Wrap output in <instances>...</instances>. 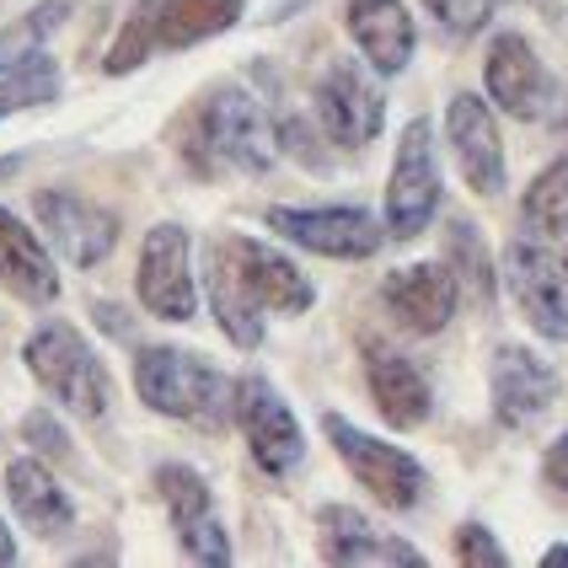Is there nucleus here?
<instances>
[{"mask_svg": "<svg viewBox=\"0 0 568 568\" xmlns=\"http://www.w3.org/2000/svg\"><path fill=\"white\" fill-rule=\"evenodd\" d=\"M552 134H558V145L568 151V92H558V108H552Z\"/></svg>", "mask_w": 568, "mask_h": 568, "instance_id": "33", "label": "nucleus"}, {"mask_svg": "<svg viewBox=\"0 0 568 568\" xmlns=\"http://www.w3.org/2000/svg\"><path fill=\"white\" fill-rule=\"evenodd\" d=\"M445 134H450V151H456V166L467 178V189L483 193V199H499L505 193V140H499V124L488 113V102L473 92H456L450 108H445Z\"/></svg>", "mask_w": 568, "mask_h": 568, "instance_id": "14", "label": "nucleus"}, {"mask_svg": "<svg viewBox=\"0 0 568 568\" xmlns=\"http://www.w3.org/2000/svg\"><path fill=\"white\" fill-rule=\"evenodd\" d=\"M242 22V0H161L156 6V49H193L221 38Z\"/></svg>", "mask_w": 568, "mask_h": 568, "instance_id": "23", "label": "nucleus"}, {"mask_svg": "<svg viewBox=\"0 0 568 568\" xmlns=\"http://www.w3.org/2000/svg\"><path fill=\"white\" fill-rule=\"evenodd\" d=\"M505 280L515 306L526 312V322L537 327L541 338L568 344V274L564 263L537 247V242H509L505 247Z\"/></svg>", "mask_w": 568, "mask_h": 568, "instance_id": "11", "label": "nucleus"}, {"mask_svg": "<svg viewBox=\"0 0 568 568\" xmlns=\"http://www.w3.org/2000/svg\"><path fill=\"white\" fill-rule=\"evenodd\" d=\"M541 564H568V547H552V552H547Z\"/></svg>", "mask_w": 568, "mask_h": 568, "instance_id": "36", "label": "nucleus"}, {"mask_svg": "<svg viewBox=\"0 0 568 568\" xmlns=\"http://www.w3.org/2000/svg\"><path fill=\"white\" fill-rule=\"evenodd\" d=\"M231 418L242 424L247 450L268 477H290L306 462V435H301L295 413L263 376H242L231 386Z\"/></svg>", "mask_w": 568, "mask_h": 568, "instance_id": "6", "label": "nucleus"}, {"mask_svg": "<svg viewBox=\"0 0 568 568\" xmlns=\"http://www.w3.org/2000/svg\"><path fill=\"white\" fill-rule=\"evenodd\" d=\"M344 22L359 43V54L371 60L376 75H397L408 70L413 49H418V28H413L408 6L403 0H348Z\"/></svg>", "mask_w": 568, "mask_h": 568, "instance_id": "18", "label": "nucleus"}, {"mask_svg": "<svg viewBox=\"0 0 568 568\" xmlns=\"http://www.w3.org/2000/svg\"><path fill=\"white\" fill-rule=\"evenodd\" d=\"M520 215L541 236H568V161H552L531 178V189L520 199Z\"/></svg>", "mask_w": 568, "mask_h": 568, "instance_id": "25", "label": "nucleus"}, {"mask_svg": "<svg viewBox=\"0 0 568 568\" xmlns=\"http://www.w3.org/2000/svg\"><path fill=\"white\" fill-rule=\"evenodd\" d=\"M32 210H38V225L49 231V242L60 247V257L75 263V268H97L119 247V215L92 204V199H81V193L43 189L32 193Z\"/></svg>", "mask_w": 568, "mask_h": 568, "instance_id": "12", "label": "nucleus"}, {"mask_svg": "<svg viewBox=\"0 0 568 568\" xmlns=\"http://www.w3.org/2000/svg\"><path fill=\"white\" fill-rule=\"evenodd\" d=\"M365 376H371V397H376L381 418L392 429H418L429 408H435V392L424 371L413 365L403 348H386V344H371L365 348Z\"/></svg>", "mask_w": 568, "mask_h": 568, "instance_id": "19", "label": "nucleus"}, {"mask_svg": "<svg viewBox=\"0 0 568 568\" xmlns=\"http://www.w3.org/2000/svg\"><path fill=\"white\" fill-rule=\"evenodd\" d=\"M541 483L552 488V499L568 509V435L547 445V456H541Z\"/></svg>", "mask_w": 568, "mask_h": 568, "instance_id": "32", "label": "nucleus"}, {"mask_svg": "<svg viewBox=\"0 0 568 568\" xmlns=\"http://www.w3.org/2000/svg\"><path fill=\"white\" fill-rule=\"evenodd\" d=\"M156 6L161 0H140V6L129 11L124 32L113 38V49H108V60H102L108 75H129V70H140V64L156 54Z\"/></svg>", "mask_w": 568, "mask_h": 568, "instance_id": "27", "label": "nucleus"}, {"mask_svg": "<svg viewBox=\"0 0 568 568\" xmlns=\"http://www.w3.org/2000/svg\"><path fill=\"white\" fill-rule=\"evenodd\" d=\"M312 108L316 124L327 129V140L344 145V151H365L381 134V124H386V97L354 60H333L316 75Z\"/></svg>", "mask_w": 568, "mask_h": 568, "instance_id": "7", "label": "nucleus"}, {"mask_svg": "<svg viewBox=\"0 0 568 568\" xmlns=\"http://www.w3.org/2000/svg\"><path fill=\"white\" fill-rule=\"evenodd\" d=\"M483 81H488V97L515 113V119H541L547 113V97H552V81L541 70L537 49L520 38V32H499L488 43V60H483Z\"/></svg>", "mask_w": 568, "mask_h": 568, "instance_id": "16", "label": "nucleus"}, {"mask_svg": "<svg viewBox=\"0 0 568 568\" xmlns=\"http://www.w3.org/2000/svg\"><path fill=\"white\" fill-rule=\"evenodd\" d=\"M322 429H327L333 450L344 456V467L359 477V488L376 494V505L397 509V515H408V509L424 505L429 473L418 467V456H408L403 445H386V440H376V435H365V429H354L338 413H327Z\"/></svg>", "mask_w": 568, "mask_h": 568, "instance_id": "5", "label": "nucleus"}, {"mask_svg": "<svg viewBox=\"0 0 568 568\" xmlns=\"http://www.w3.org/2000/svg\"><path fill=\"white\" fill-rule=\"evenodd\" d=\"M268 231H280L284 242L306 247L316 257H371L381 247V231L371 210H354V204H327V210H290V204H274L268 215Z\"/></svg>", "mask_w": 568, "mask_h": 568, "instance_id": "10", "label": "nucleus"}, {"mask_svg": "<svg viewBox=\"0 0 568 568\" xmlns=\"http://www.w3.org/2000/svg\"><path fill=\"white\" fill-rule=\"evenodd\" d=\"M134 392L145 408L199 424V429H221L231 418V381L204 354H189V348H140L134 354Z\"/></svg>", "mask_w": 568, "mask_h": 568, "instance_id": "3", "label": "nucleus"}, {"mask_svg": "<svg viewBox=\"0 0 568 568\" xmlns=\"http://www.w3.org/2000/svg\"><path fill=\"white\" fill-rule=\"evenodd\" d=\"M316 526H322V558L327 564H424V552L413 541L381 531L376 520H365L348 505H327L316 515Z\"/></svg>", "mask_w": 568, "mask_h": 568, "instance_id": "20", "label": "nucleus"}, {"mask_svg": "<svg viewBox=\"0 0 568 568\" xmlns=\"http://www.w3.org/2000/svg\"><path fill=\"white\" fill-rule=\"evenodd\" d=\"M6 494H11L17 515L28 520L38 537H64V531L75 526L70 494L54 483V473H49L38 456H17V462L6 467Z\"/></svg>", "mask_w": 568, "mask_h": 568, "instance_id": "22", "label": "nucleus"}, {"mask_svg": "<svg viewBox=\"0 0 568 568\" xmlns=\"http://www.w3.org/2000/svg\"><path fill=\"white\" fill-rule=\"evenodd\" d=\"M17 564V541H11V531H6V520H0V568Z\"/></svg>", "mask_w": 568, "mask_h": 568, "instance_id": "34", "label": "nucleus"}, {"mask_svg": "<svg viewBox=\"0 0 568 568\" xmlns=\"http://www.w3.org/2000/svg\"><path fill=\"white\" fill-rule=\"evenodd\" d=\"M49 102H60V64L43 49L0 64V119L28 113V108H49Z\"/></svg>", "mask_w": 568, "mask_h": 568, "instance_id": "24", "label": "nucleus"}, {"mask_svg": "<svg viewBox=\"0 0 568 568\" xmlns=\"http://www.w3.org/2000/svg\"><path fill=\"white\" fill-rule=\"evenodd\" d=\"M64 17H70V0H43V6H32L22 22H11V28L0 32V64L22 60V54H32L49 32L60 28Z\"/></svg>", "mask_w": 568, "mask_h": 568, "instance_id": "28", "label": "nucleus"}, {"mask_svg": "<svg viewBox=\"0 0 568 568\" xmlns=\"http://www.w3.org/2000/svg\"><path fill=\"white\" fill-rule=\"evenodd\" d=\"M456 558L467 568H505L509 552L494 541V531L488 526H477V520H467L462 531H456Z\"/></svg>", "mask_w": 568, "mask_h": 568, "instance_id": "30", "label": "nucleus"}, {"mask_svg": "<svg viewBox=\"0 0 568 568\" xmlns=\"http://www.w3.org/2000/svg\"><path fill=\"white\" fill-rule=\"evenodd\" d=\"M440 210V172H435V145H429V119H413L397 140L392 183H386V236L413 242Z\"/></svg>", "mask_w": 568, "mask_h": 568, "instance_id": "9", "label": "nucleus"}, {"mask_svg": "<svg viewBox=\"0 0 568 568\" xmlns=\"http://www.w3.org/2000/svg\"><path fill=\"white\" fill-rule=\"evenodd\" d=\"M558 403V376L552 365L520 344H499L494 354V418L505 429H531Z\"/></svg>", "mask_w": 568, "mask_h": 568, "instance_id": "15", "label": "nucleus"}, {"mask_svg": "<svg viewBox=\"0 0 568 568\" xmlns=\"http://www.w3.org/2000/svg\"><path fill=\"white\" fill-rule=\"evenodd\" d=\"M381 301L392 306V316H403L413 333H440L445 322L456 316L462 284H456V274L445 268V257L440 263H408V268L386 274Z\"/></svg>", "mask_w": 568, "mask_h": 568, "instance_id": "17", "label": "nucleus"}, {"mask_svg": "<svg viewBox=\"0 0 568 568\" xmlns=\"http://www.w3.org/2000/svg\"><path fill=\"white\" fill-rule=\"evenodd\" d=\"M316 290L295 268V257L263 247L253 236H221L210 247V306L221 333L236 348L263 344V316H301L312 312Z\"/></svg>", "mask_w": 568, "mask_h": 568, "instance_id": "1", "label": "nucleus"}, {"mask_svg": "<svg viewBox=\"0 0 568 568\" xmlns=\"http://www.w3.org/2000/svg\"><path fill=\"white\" fill-rule=\"evenodd\" d=\"M0 284L28 306H54L60 301V268H54L49 247L6 204H0Z\"/></svg>", "mask_w": 568, "mask_h": 568, "instance_id": "21", "label": "nucleus"}, {"mask_svg": "<svg viewBox=\"0 0 568 568\" xmlns=\"http://www.w3.org/2000/svg\"><path fill=\"white\" fill-rule=\"evenodd\" d=\"M17 172H22V156H0V183H6V178H17Z\"/></svg>", "mask_w": 568, "mask_h": 568, "instance_id": "35", "label": "nucleus"}, {"mask_svg": "<svg viewBox=\"0 0 568 568\" xmlns=\"http://www.w3.org/2000/svg\"><path fill=\"white\" fill-rule=\"evenodd\" d=\"M140 306L161 322H189L199 312V284H193V247L189 231L178 221H161L145 231V247H140Z\"/></svg>", "mask_w": 568, "mask_h": 568, "instance_id": "8", "label": "nucleus"}, {"mask_svg": "<svg viewBox=\"0 0 568 568\" xmlns=\"http://www.w3.org/2000/svg\"><path fill=\"white\" fill-rule=\"evenodd\" d=\"M424 6H429V17H435L450 38H473V32H483L488 17H494V0H424Z\"/></svg>", "mask_w": 568, "mask_h": 568, "instance_id": "29", "label": "nucleus"}, {"mask_svg": "<svg viewBox=\"0 0 568 568\" xmlns=\"http://www.w3.org/2000/svg\"><path fill=\"white\" fill-rule=\"evenodd\" d=\"M156 488L166 499L172 531H178V541H183V552L193 564H215V568L231 564V537H225L221 515H215V499H210L204 477L193 467H183V462H172V467L156 473Z\"/></svg>", "mask_w": 568, "mask_h": 568, "instance_id": "13", "label": "nucleus"}, {"mask_svg": "<svg viewBox=\"0 0 568 568\" xmlns=\"http://www.w3.org/2000/svg\"><path fill=\"white\" fill-rule=\"evenodd\" d=\"M183 151L199 172H268L280 156V129L247 87H215L199 102Z\"/></svg>", "mask_w": 568, "mask_h": 568, "instance_id": "2", "label": "nucleus"}, {"mask_svg": "<svg viewBox=\"0 0 568 568\" xmlns=\"http://www.w3.org/2000/svg\"><path fill=\"white\" fill-rule=\"evenodd\" d=\"M22 440H28L38 456H70V435L54 424L49 408H32L28 418H22Z\"/></svg>", "mask_w": 568, "mask_h": 568, "instance_id": "31", "label": "nucleus"}, {"mask_svg": "<svg viewBox=\"0 0 568 568\" xmlns=\"http://www.w3.org/2000/svg\"><path fill=\"white\" fill-rule=\"evenodd\" d=\"M22 359H28L32 381H38L54 403H64L70 413H81V418H102L108 403H113L108 365L97 359V348L87 344L70 322H43L28 338Z\"/></svg>", "mask_w": 568, "mask_h": 568, "instance_id": "4", "label": "nucleus"}, {"mask_svg": "<svg viewBox=\"0 0 568 568\" xmlns=\"http://www.w3.org/2000/svg\"><path fill=\"white\" fill-rule=\"evenodd\" d=\"M564 274H568V253H564Z\"/></svg>", "mask_w": 568, "mask_h": 568, "instance_id": "37", "label": "nucleus"}, {"mask_svg": "<svg viewBox=\"0 0 568 568\" xmlns=\"http://www.w3.org/2000/svg\"><path fill=\"white\" fill-rule=\"evenodd\" d=\"M445 268L456 274V284L473 290V301L494 306V268H488V253L477 247V231L467 221H450V236H445Z\"/></svg>", "mask_w": 568, "mask_h": 568, "instance_id": "26", "label": "nucleus"}]
</instances>
